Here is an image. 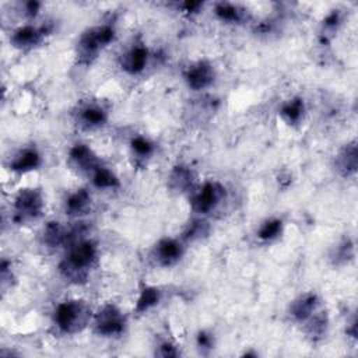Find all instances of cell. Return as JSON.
<instances>
[{"label":"cell","instance_id":"8","mask_svg":"<svg viewBox=\"0 0 358 358\" xmlns=\"http://www.w3.org/2000/svg\"><path fill=\"white\" fill-rule=\"evenodd\" d=\"M46 32L48 29L45 27H35L31 24H25L13 31L10 36V43L20 50L32 49L43 41Z\"/></svg>","mask_w":358,"mask_h":358},{"label":"cell","instance_id":"13","mask_svg":"<svg viewBox=\"0 0 358 358\" xmlns=\"http://www.w3.org/2000/svg\"><path fill=\"white\" fill-rule=\"evenodd\" d=\"M319 299L315 294L308 292L295 299L289 306V315L294 320L299 323H305L310 316H313L317 310Z\"/></svg>","mask_w":358,"mask_h":358},{"label":"cell","instance_id":"2","mask_svg":"<svg viewBox=\"0 0 358 358\" xmlns=\"http://www.w3.org/2000/svg\"><path fill=\"white\" fill-rule=\"evenodd\" d=\"M52 320L60 333L73 334L88 324L91 320V310L85 302L80 299H67L56 305Z\"/></svg>","mask_w":358,"mask_h":358},{"label":"cell","instance_id":"23","mask_svg":"<svg viewBox=\"0 0 358 358\" xmlns=\"http://www.w3.org/2000/svg\"><path fill=\"white\" fill-rule=\"evenodd\" d=\"M171 182L173 185L175 189L179 190H186L189 186L192 187V182H193V173L190 169H187L186 166H176L173 169V172L171 173Z\"/></svg>","mask_w":358,"mask_h":358},{"label":"cell","instance_id":"11","mask_svg":"<svg viewBox=\"0 0 358 358\" xmlns=\"http://www.w3.org/2000/svg\"><path fill=\"white\" fill-rule=\"evenodd\" d=\"M42 165V155L35 147H24L14 154L8 162V169L17 173H28Z\"/></svg>","mask_w":358,"mask_h":358},{"label":"cell","instance_id":"16","mask_svg":"<svg viewBox=\"0 0 358 358\" xmlns=\"http://www.w3.org/2000/svg\"><path fill=\"white\" fill-rule=\"evenodd\" d=\"M67 234L69 231L63 228L59 222H49L42 234L43 243L49 248H57L62 245H67Z\"/></svg>","mask_w":358,"mask_h":358},{"label":"cell","instance_id":"6","mask_svg":"<svg viewBox=\"0 0 358 358\" xmlns=\"http://www.w3.org/2000/svg\"><path fill=\"white\" fill-rule=\"evenodd\" d=\"M225 189L217 182L203 183L192 197V207L197 214L211 213L224 199Z\"/></svg>","mask_w":358,"mask_h":358},{"label":"cell","instance_id":"1","mask_svg":"<svg viewBox=\"0 0 358 358\" xmlns=\"http://www.w3.org/2000/svg\"><path fill=\"white\" fill-rule=\"evenodd\" d=\"M98 259L96 245L85 238H78L67 245V253L60 262V273L64 278L74 282H81L90 275Z\"/></svg>","mask_w":358,"mask_h":358},{"label":"cell","instance_id":"4","mask_svg":"<svg viewBox=\"0 0 358 358\" xmlns=\"http://www.w3.org/2000/svg\"><path fill=\"white\" fill-rule=\"evenodd\" d=\"M43 210V197L36 189L21 190L13 204L14 221L17 224H27L35 221Z\"/></svg>","mask_w":358,"mask_h":358},{"label":"cell","instance_id":"12","mask_svg":"<svg viewBox=\"0 0 358 358\" xmlns=\"http://www.w3.org/2000/svg\"><path fill=\"white\" fill-rule=\"evenodd\" d=\"M150 59L148 49L144 45H133L120 57L122 69L129 74H140Z\"/></svg>","mask_w":358,"mask_h":358},{"label":"cell","instance_id":"15","mask_svg":"<svg viewBox=\"0 0 358 358\" xmlns=\"http://www.w3.org/2000/svg\"><path fill=\"white\" fill-rule=\"evenodd\" d=\"M91 206V194L87 189H77L64 200V210L70 215H81L88 211Z\"/></svg>","mask_w":358,"mask_h":358},{"label":"cell","instance_id":"25","mask_svg":"<svg viewBox=\"0 0 358 358\" xmlns=\"http://www.w3.org/2000/svg\"><path fill=\"white\" fill-rule=\"evenodd\" d=\"M340 166L343 169H351L355 171L357 166V148L355 145H351L348 148H345V151L340 155Z\"/></svg>","mask_w":358,"mask_h":358},{"label":"cell","instance_id":"18","mask_svg":"<svg viewBox=\"0 0 358 358\" xmlns=\"http://www.w3.org/2000/svg\"><path fill=\"white\" fill-rule=\"evenodd\" d=\"M214 13H215L217 18H220L224 22H231V24H238V22L243 21L246 17L245 10H242L236 4L227 3V1L215 4Z\"/></svg>","mask_w":358,"mask_h":358},{"label":"cell","instance_id":"26","mask_svg":"<svg viewBox=\"0 0 358 358\" xmlns=\"http://www.w3.org/2000/svg\"><path fill=\"white\" fill-rule=\"evenodd\" d=\"M158 354L161 357H178L179 355V351L176 350V347L169 343V341H164L159 344L158 347Z\"/></svg>","mask_w":358,"mask_h":358},{"label":"cell","instance_id":"22","mask_svg":"<svg viewBox=\"0 0 358 358\" xmlns=\"http://www.w3.org/2000/svg\"><path fill=\"white\" fill-rule=\"evenodd\" d=\"M130 148L133 154L140 159L150 158L154 152V144L144 136H134L130 141Z\"/></svg>","mask_w":358,"mask_h":358},{"label":"cell","instance_id":"19","mask_svg":"<svg viewBox=\"0 0 358 358\" xmlns=\"http://www.w3.org/2000/svg\"><path fill=\"white\" fill-rule=\"evenodd\" d=\"M303 112H305V103H303V99H301V98H291L287 102H284L280 108L281 116L289 124L299 123V120L303 116Z\"/></svg>","mask_w":358,"mask_h":358},{"label":"cell","instance_id":"9","mask_svg":"<svg viewBox=\"0 0 358 358\" xmlns=\"http://www.w3.org/2000/svg\"><path fill=\"white\" fill-rule=\"evenodd\" d=\"M69 161L76 169L88 175L102 165L98 155L84 143H77L69 150Z\"/></svg>","mask_w":358,"mask_h":358},{"label":"cell","instance_id":"10","mask_svg":"<svg viewBox=\"0 0 358 358\" xmlns=\"http://www.w3.org/2000/svg\"><path fill=\"white\" fill-rule=\"evenodd\" d=\"M182 255H183V245L182 242L173 238L161 239L152 250V257L157 262V264L165 266V267L179 262Z\"/></svg>","mask_w":358,"mask_h":358},{"label":"cell","instance_id":"5","mask_svg":"<svg viewBox=\"0 0 358 358\" xmlns=\"http://www.w3.org/2000/svg\"><path fill=\"white\" fill-rule=\"evenodd\" d=\"M126 317L122 310L112 305H103L94 315V330L102 337H116L124 331Z\"/></svg>","mask_w":358,"mask_h":358},{"label":"cell","instance_id":"14","mask_svg":"<svg viewBox=\"0 0 358 358\" xmlns=\"http://www.w3.org/2000/svg\"><path fill=\"white\" fill-rule=\"evenodd\" d=\"M108 122V112L99 103H87L78 110V123L87 129H98Z\"/></svg>","mask_w":358,"mask_h":358},{"label":"cell","instance_id":"20","mask_svg":"<svg viewBox=\"0 0 358 358\" xmlns=\"http://www.w3.org/2000/svg\"><path fill=\"white\" fill-rule=\"evenodd\" d=\"M282 232V221L280 218H270L264 221L257 229V238L263 242H270L278 238Z\"/></svg>","mask_w":358,"mask_h":358},{"label":"cell","instance_id":"24","mask_svg":"<svg viewBox=\"0 0 358 358\" xmlns=\"http://www.w3.org/2000/svg\"><path fill=\"white\" fill-rule=\"evenodd\" d=\"M208 232V225L204 220L199 218V220H194L189 227L185 231V235L183 238L186 241H194V239H200L203 235H206Z\"/></svg>","mask_w":358,"mask_h":358},{"label":"cell","instance_id":"21","mask_svg":"<svg viewBox=\"0 0 358 358\" xmlns=\"http://www.w3.org/2000/svg\"><path fill=\"white\" fill-rule=\"evenodd\" d=\"M159 298H161V292L158 288L155 287H145L138 299H137V303H136V310L138 313H143V312H147L148 309H151L152 306H155L158 302H159Z\"/></svg>","mask_w":358,"mask_h":358},{"label":"cell","instance_id":"27","mask_svg":"<svg viewBox=\"0 0 358 358\" xmlns=\"http://www.w3.org/2000/svg\"><path fill=\"white\" fill-rule=\"evenodd\" d=\"M213 344H214V340H213V336L210 333L200 331L197 334V345H199V348L208 350V348L213 347Z\"/></svg>","mask_w":358,"mask_h":358},{"label":"cell","instance_id":"7","mask_svg":"<svg viewBox=\"0 0 358 358\" xmlns=\"http://www.w3.org/2000/svg\"><path fill=\"white\" fill-rule=\"evenodd\" d=\"M185 81L193 91H200L210 87L215 78L214 67L206 60H197L185 70Z\"/></svg>","mask_w":358,"mask_h":358},{"label":"cell","instance_id":"17","mask_svg":"<svg viewBox=\"0 0 358 358\" xmlns=\"http://www.w3.org/2000/svg\"><path fill=\"white\" fill-rule=\"evenodd\" d=\"M91 182L96 189H116L119 187V178L109 168L101 165L91 175Z\"/></svg>","mask_w":358,"mask_h":358},{"label":"cell","instance_id":"3","mask_svg":"<svg viewBox=\"0 0 358 358\" xmlns=\"http://www.w3.org/2000/svg\"><path fill=\"white\" fill-rule=\"evenodd\" d=\"M112 24H101L88 28L77 42V55L83 63H91L99 52L115 39Z\"/></svg>","mask_w":358,"mask_h":358}]
</instances>
